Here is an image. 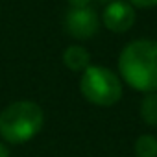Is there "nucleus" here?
<instances>
[{"label": "nucleus", "instance_id": "1a4fd4ad", "mask_svg": "<svg viewBox=\"0 0 157 157\" xmlns=\"http://www.w3.org/2000/svg\"><path fill=\"white\" fill-rule=\"evenodd\" d=\"M133 8H153L157 6V0H128Z\"/></svg>", "mask_w": 157, "mask_h": 157}, {"label": "nucleus", "instance_id": "f03ea898", "mask_svg": "<svg viewBox=\"0 0 157 157\" xmlns=\"http://www.w3.org/2000/svg\"><path fill=\"white\" fill-rule=\"evenodd\" d=\"M44 126V111L39 104L19 100L0 111V137L10 144L32 140Z\"/></svg>", "mask_w": 157, "mask_h": 157}, {"label": "nucleus", "instance_id": "0eeeda50", "mask_svg": "<svg viewBox=\"0 0 157 157\" xmlns=\"http://www.w3.org/2000/svg\"><path fill=\"white\" fill-rule=\"evenodd\" d=\"M140 118L146 126L157 128V93H148L140 102Z\"/></svg>", "mask_w": 157, "mask_h": 157}, {"label": "nucleus", "instance_id": "39448f33", "mask_svg": "<svg viewBox=\"0 0 157 157\" xmlns=\"http://www.w3.org/2000/svg\"><path fill=\"white\" fill-rule=\"evenodd\" d=\"M135 19H137L135 8L129 2H126V0H113V2H109L102 15L104 26L113 33H124L131 30V26L135 24Z\"/></svg>", "mask_w": 157, "mask_h": 157}, {"label": "nucleus", "instance_id": "f257e3e1", "mask_svg": "<svg viewBox=\"0 0 157 157\" xmlns=\"http://www.w3.org/2000/svg\"><path fill=\"white\" fill-rule=\"evenodd\" d=\"M122 82L139 93H157V41L137 39L128 43L118 56Z\"/></svg>", "mask_w": 157, "mask_h": 157}, {"label": "nucleus", "instance_id": "20e7f679", "mask_svg": "<svg viewBox=\"0 0 157 157\" xmlns=\"http://www.w3.org/2000/svg\"><path fill=\"white\" fill-rule=\"evenodd\" d=\"M100 28V19L94 10L87 8H70L65 17V30L70 37L87 41L96 35Z\"/></svg>", "mask_w": 157, "mask_h": 157}, {"label": "nucleus", "instance_id": "f8f14e48", "mask_svg": "<svg viewBox=\"0 0 157 157\" xmlns=\"http://www.w3.org/2000/svg\"><path fill=\"white\" fill-rule=\"evenodd\" d=\"M100 2H107L109 4V2H113V0H100Z\"/></svg>", "mask_w": 157, "mask_h": 157}, {"label": "nucleus", "instance_id": "7ed1b4c3", "mask_svg": "<svg viewBox=\"0 0 157 157\" xmlns=\"http://www.w3.org/2000/svg\"><path fill=\"white\" fill-rule=\"evenodd\" d=\"M80 91L87 102L98 107H111L122 98V82L113 70L102 65H89L80 78Z\"/></svg>", "mask_w": 157, "mask_h": 157}, {"label": "nucleus", "instance_id": "423d86ee", "mask_svg": "<svg viewBox=\"0 0 157 157\" xmlns=\"http://www.w3.org/2000/svg\"><path fill=\"white\" fill-rule=\"evenodd\" d=\"M63 63L72 72H83L91 65V54L82 44H70L63 52Z\"/></svg>", "mask_w": 157, "mask_h": 157}, {"label": "nucleus", "instance_id": "9d476101", "mask_svg": "<svg viewBox=\"0 0 157 157\" xmlns=\"http://www.w3.org/2000/svg\"><path fill=\"white\" fill-rule=\"evenodd\" d=\"M70 8H87L91 4V0H67Z\"/></svg>", "mask_w": 157, "mask_h": 157}, {"label": "nucleus", "instance_id": "9b49d317", "mask_svg": "<svg viewBox=\"0 0 157 157\" xmlns=\"http://www.w3.org/2000/svg\"><path fill=\"white\" fill-rule=\"evenodd\" d=\"M0 157H10V150L4 142H0Z\"/></svg>", "mask_w": 157, "mask_h": 157}, {"label": "nucleus", "instance_id": "6e6552de", "mask_svg": "<svg viewBox=\"0 0 157 157\" xmlns=\"http://www.w3.org/2000/svg\"><path fill=\"white\" fill-rule=\"evenodd\" d=\"M133 150L137 157H157V137L150 133L140 135L135 140Z\"/></svg>", "mask_w": 157, "mask_h": 157}]
</instances>
